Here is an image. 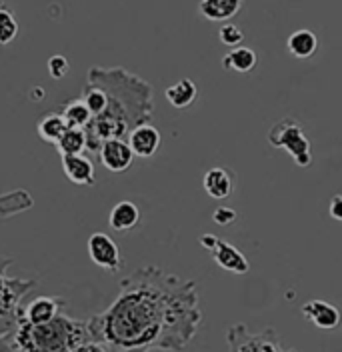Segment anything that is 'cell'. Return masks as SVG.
<instances>
[{"label": "cell", "instance_id": "obj_12", "mask_svg": "<svg viewBox=\"0 0 342 352\" xmlns=\"http://www.w3.org/2000/svg\"><path fill=\"white\" fill-rule=\"evenodd\" d=\"M63 170L66 178L81 186L94 184V164L85 154H66L63 156Z\"/></svg>", "mask_w": 342, "mask_h": 352}, {"label": "cell", "instance_id": "obj_13", "mask_svg": "<svg viewBox=\"0 0 342 352\" xmlns=\"http://www.w3.org/2000/svg\"><path fill=\"white\" fill-rule=\"evenodd\" d=\"M202 186H204V190H206L209 197L216 198V200H222V198L231 197V192L235 188V180H233V175L226 168L214 166V168H211L204 175Z\"/></svg>", "mask_w": 342, "mask_h": 352}, {"label": "cell", "instance_id": "obj_2", "mask_svg": "<svg viewBox=\"0 0 342 352\" xmlns=\"http://www.w3.org/2000/svg\"><path fill=\"white\" fill-rule=\"evenodd\" d=\"M88 80L107 92V109L92 116L85 126L86 151L98 153L100 144L110 138L129 140L132 129L152 118V87L140 76L120 66H92L88 70Z\"/></svg>", "mask_w": 342, "mask_h": 352}, {"label": "cell", "instance_id": "obj_18", "mask_svg": "<svg viewBox=\"0 0 342 352\" xmlns=\"http://www.w3.org/2000/svg\"><path fill=\"white\" fill-rule=\"evenodd\" d=\"M222 66L226 70H236V72H250L257 66V52L248 46H235L224 58Z\"/></svg>", "mask_w": 342, "mask_h": 352}, {"label": "cell", "instance_id": "obj_23", "mask_svg": "<svg viewBox=\"0 0 342 352\" xmlns=\"http://www.w3.org/2000/svg\"><path fill=\"white\" fill-rule=\"evenodd\" d=\"M246 342H238L236 346H233L235 351L240 352H277L282 351V346L278 342H270L264 338V334H246L244 336Z\"/></svg>", "mask_w": 342, "mask_h": 352}, {"label": "cell", "instance_id": "obj_28", "mask_svg": "<svg viewBox=\"0 0 342 352\" xmlns=\"http://www.w3.org/2000/svg\"><path fill=\"white\" fill-rule=\"evenodd\" d=\"M328 212L334 220H342V195L332 197L330 204H328Z\"/></svg>", "mask_w": 342, "mask_h": 352}, {"label": "cell", "instance_id": "obj_20", "mask_svg": "<svg viewBox=\"0 0 342 352\" xmlns=\"http://www.w3.org/2000/svg\"><path fill=\"white\" fill-rule=\"evenodd\" d=\"M86 131L85 129H66L65 134L58 138L56 142V148L61 156H66V154H83L86 151Z\"/></svg>", "mask_w": 342, "mask_h": 352}, {"label": "cell", "instance_id": "obj_15", "mask_svg": "<svg viewBox=\"0 0 342 352\" xmlns=\"http://www.w3.org/2000/svg\"><path fill=\"white\" fill-rule=\"evenodd\" d=\"M140 220V210L134 202L130 200H122L118 202L112 210H110V217H108V222L110 226L116 230V232H127V230H132Z\"/></svg>", "mask_w": 342, "mask_h": 352}, {"label": "cell", "instance_id": "obj_3", "mask_svg": "<svg viewBox=\"0 0 342 352\" xmlns=\"http://www.w3.org/2000/svg\"><path fill=\"white\" fill-rule=\"evenodd\" d=\"M10 351L22 352H107L103 344L94 342L88 324L58 312L52 320L30 324L19 318V327L8 338Z\"/></svg>", "mask_w": 342, "mask_h": 352}, {"label": "cell", "instance_id": "obj_24", "mask_svg": "<svg viewBox=\"0 0 342 352\" xmlns=\"http://www.w3.org/2000/svg\"><path fill=\"white\" fill-rule=\"evenodd\" d=\"M19 34V22L8 8L0 6V44H10Z\"/></svg>", "mask_w": 342, "mask_h": 352}, {"label": "cell", "instance_id": "obj_7", "mask_svg": "<svg viewBox=\"0 0 342 352\" xmlns=\"http://www.w3.org/2000/svg\"><path fill=\"white\" fill-rule=\"evenodd\" d=\"M98 158L103 166L110 173H125L132 166L134 153L129 146V140L122 138H110L105 140L98 148Z\"/></svg>", "mask_w": 342, "mask_h": 352}, {"label": "cell", "instance_id": "obj_6", "mask_svg": "<svg viewBox=\"0 0 342 352\" xmlns=\"http://www.w3.org/2000/svg\"><path fill=\"white\" fill-rule=\"evenodd\" d=\"M88 256L90 261L108 272H118L122 268V258L116 242L105 232H94L88 239Z\"/></svg>", "mask_w": 342, "mask_h": 352}, {"label": "cell", "instance_id": "obj_19", "mask_svg": "<svg viewBox=\"0 0 342 352\" xmlns=\"http://www.w3.org/2000/svg\"><path fill=\"white\" fill-rule=\"evenodd\" d=\"M32 198L26 190H12L6 195H0V219L14 217L19 212H24L32 206Z\"/></svg>", "mask_w": 342, "mask_h": 352}, {"label": "cell", "instance_id": "obj_22", "mask_svg": "<svg viewBox=\"0 0 342 352\" xmlns=\"http://www.w3.org/2000/svg\"><path fill=\"white\" fill-rule=\"evenodd\" d=\"M63 118H65L66 126L70 129H85L86 124L90 122L92 114L86 107V102L83 98H76L72 102H68L65 107V112H63Z\"/></svg>", "mask_w": 342, "mask_h": 352}, {"label": "cell", "instance_id": "obj_16", "mask_svg": "<svg viewBox=\"0 0 342 352\" xmlns=\"http://www.w3.org/2000/svg\"><path fill=\"white\" fill-rule=\"evenodd\" d=\"M286 46H288V52L297 58H310L317 48H319V38L312 30H297L288 36L286 41Z\"/></svg>", "mask_w": 342, "mask_h": 352}, {"label": "cell", "instance_id": "obj_1", "mask_svg": "<svg viewBox=\"0 0 342 352\" xmlns=\"http://www.w3.org/2000/svg\"><path fill=\"white\" fill-rule=\"evenodd\" d=\"M200 320L193 280L158 266H142L120 283L118 298L86 324L92 340L105 351H182Z\"/></svg>", "mask_w": 342, "mask_h": 352}, {"label": "cell", "instance_id": "obj_10", "mask_svg": "<svg viewBox=\"0 0 342 352\" xmlns=\"http://www.w3.org/2000/svg\"><path fill=\"white\" fill-rule=\"evenodd\" d=\"M302 316L314 327L324 330L336 329L341 324L342 314L339 308L324 300H310L302 307Z\"/></svg>", "mask_w": 342, "mask_h": 352}, {"label": "cell", "instance_id": "obj_25", "mask_svg": "<svg viewBox=\"0 0 342 352\" xmlns=\"http://www.w3.org/2000/svg\"><path fill=\"white\" fill-rule=\"evenodd\" d=\"M218 38H220V43L222 44H226V46L235 48V46H238V44L242 43L244 34H242V30H240L236 24L226 22V24H222V28L218 30Z\"/></svg>", "mask_w": 342, "mask_h": 352}, {"label": "cell", "instance_id": "obj_27", "mask_svg": "<svg viewBox=\"0 0 342 352\" xmlns=\"http://www.w3.org/2000/svg\"><path fill=\"white\" fill-rule=\"evenodd\" d=\"M213 220L216 224H220V226H228V224H233L236 220V212L235 208H228V206H218L216 210H214Z\"/></svg>", "mask_w": 342, "mask_h": 352}, {"label": "cell", "instance_id": "obj_4", "mask_svg": "<svg viewBox=\"0 0 342 352\" xmlns=\"http://www.w3.org/2000/svg\"><path fill=\"white\" fill-rule=\"evenodd\" d=\"M14 264L10 256H0V342L8 340L19 327L22 298L36 286L34 278L10 276L8 268Z\"/></svg>", "mask_w": 342, "mask_h": 352}, {"label": "cell", "instance_id": "obj_5", "mask_svg": "<svg viewBox=\"0 0 342 352\" xmlns=\"http://www.w3.org/2000/svg\"><path fill=\"white\" fill-rule=\"evenodd\" d=\"M268 142L275 148H284L295 158L297 166H308L312 156H310V140L302 131V124L295 118H284L277 122L268 132Z\"/></svg>", "mask_w": 342, "mask_h": 352}, {"label": "cell", "instance_id": "obj_14", "mask_svg": "<svg viewBox=\"0 0 342 352\" xmlns=\"http://www.w3.org/2000/svg\"><path fill=\"white\" fill-rule=\"evenodd\" d=\"M242 8V0H200L198 10L206 21L224 22L236 16Z\"/></svg>", "mask_w": 342, "mask_h": 352}, {"label": "cell", "instance_id": "obj_26", "mask_svg": "<svg viewBox=\"0 0 342 352\" xmlns=\"http://www.w3.org/2000/svg\"><path fill=\"white\" fill-rule=\"evenodd\" d=\"M48 74L54 78V80H61V78H65L66 74H68V70H70V65H68V58L63 56V54H54L52 58H48Z\"/></svg>", "mask_w": 342, "mask_h": 352}, {"label": "cell", "instance_id": "obj_21", "mask_svg": "<svg viewBox=\"0 0 342 352\" xmlns=\"http://www.w3.org/2000/svg\"><path fill=\"white\" fill-rule=\"evenodd\" d=\"M66 129L68 126H66L63 114H56V112L44 116L43 120L39 122V134H41V138L46 140V142H50V144H56L58 138L65 134Z\"/></svg>", "mask_w": 342, "mask_h": 352}, {"label": "cell", "instance_id": "obj_29", "mask_svg": "<svg viewBox=\"0 0 342 352\" xmlns=\"http://www.w3.org/2000/svg\"><path fill=\"white\" fill-rule=\"evenodd\" d=\"M216 239H218V236H214V234H202V236L198 239V242H200V244H202L204 248L213 250L214 244H216Z\"/></svg>", "mask_w": 342, "mask_h": 352}, {"label": "cell", "instance_id": "obj_9", "mask_svg": "<svg viewBox=\"0 0 342 352\" xmlns=\"http://www.w3.org/2000/svg\"><path fill=\"white\" fill-rule=\"evenodd\" d=\"M160 132L156 131L152 124L149 122H142L138 124L136 129H132L129 134V146L132 148L134 156H140V158H150L158 153L160 148Z\"/></svg>", "mask_w": 342, "mask_h": 352}, {"label": "cell", "instance_id": "obj_8", "mask_svg": "<svg viewBox=\"0 0 342 352\" xmlns=\"http://www.w3.org/2000/svg\"><path fill=\"white\" fill-rule=\"evenodd\" d=\"M65 305L66 300L61 296H36L28 307L22 308L21 318L30 324H43L52 320Z\"/></svg>", "mask_w": 342, "mask_h": 352}, {"label": "cell", "instance_id": "obj_17", "mask_svg": "<svg viewBox=\"0 0 342 352\" xmlns=\"http://www.w3.org/2000/svg\"><path fill=\"white\" fill-rule=\"evenodd\" d=\"M198 88L191 78H180L178 82H174L172 87L164 90L167 100L171 102L174 109H186L196 100Z\"/></svg>", "mask_w": 342, "mask_h": 352}, {"label": "cell", "instance_id": "obj_11", "mask_svg": "<svg viewBox=\"0 0 342 352\" xmlns=\"http://www.w3.org/2000/svg\"><path fill=\"white\" fill-rule=\"evenodd\" d=\"M213 256L214 263L218 264L220 268L228 270V272H235V274H246L250 270V264H248V258L235 248L233 244H228L222 239H216V244L213 248Z\"/></svg>", "mask_w": 342, "mask_h": 352}]
</instances>
